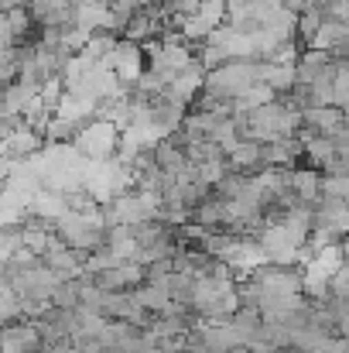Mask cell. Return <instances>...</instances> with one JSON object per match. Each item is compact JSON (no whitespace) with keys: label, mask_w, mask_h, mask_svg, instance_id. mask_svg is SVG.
I'll return each mask as SVG.
<instances>
[{"label":"cell","mask_w":349,"mask_h":353,"mask_svg":"<svg viewBox=\"0 0 349 353\" xmlns=\"http://www.w3.org/2000/svg\"><path fill=\"white\" fill-rule=\"evenodd\" d=\"M349 175H319V196L322 199H346Z\"/></svg>","instance_id":"obj_10"},{"label":"cell","mask_w":349,"mask_h":353,"mask_svg":"<svg viewBox=\"0 0 349 353\" xmlns=\"http://www.w3.org/2000/svg\"><path fill=\"white\" fill-rule=\"evenodd\" d=\"M260 161L264 165H274V168H298V161H302V141L295 134L291 137L267 141V144H260Z\"/></svg>","instance_id":"obj_6"},{"label":"cell","mask_w":349,"mask_h":353,"mask_svg":"<svg viewBox=\"0 0 349 353\" xmlns=\"http://www.w3.org/2000/svg\"><path fill=\"white\" fill-rule=\"evenodd\" d=\"M93 281H96V288H103V292H130V288H137V285L144 281V264H137V261H120L114 268L96 271Z\"/></svg>","instance_id":"obj_4"},{"label":"cell","mask_w":349,"mask_h":353,"mask_svg":"<svg viewBox=\"0 0 349 353\" xmlns=\"http://www.w3.org/2000/svg\"><path fill=\"white\" fill-rule=\"evenodd\" d=\"M308 45H312V48H322V52H329L332 59H346V45H349V28H346V21H332V17H322Z\"/></svg>","instance_id":"obj_5"},{"label":"cell","mask_w":349,"mask_h":353,"mask_svg":"<svg viewBox=\"0 0 349 353\" xmlns=\"http://www.w3.org/2000/svg\"><path fill=\"white\" fill-rule=\"evenodd\" d=\"M274 353H298L295 347H284V350H274Z\"/></svg>","instance_id":"obj_11"},{"label":"cell","mask_w":349,"mask_h":353,"mask_svg":"<svg viewBox=\"0 0 349 353\" xmlns=\"http://www.w3.org/2000/svg\"><path fill=\"white\" fill-rule=\"evenodd\" d=\"M260 83L271 86L277 97L288 93L295 86V65H281V62H260Z\"/></svg>","instance_id":"obj_9"},{"label":"cell","mask_w":349,"mask_h":353,"mask_svg":"<svg viewBox=\"0 0 349 353\" xmlns=\"http://www.w3.org/2000/svg\"><path fill=\"white\" fill-rule=\"evenodd\" d=\"M100 312H103L107 319H123V323H130V326H137V330H144L147 319H151V312L140 309V302L134 299V292H103Z\"/></svg>","instance_id":"obj_3"},{"label":"cell","mask_w":349,"mask_h":353,"mask_svg":"<svg viewBox=\"0 0 349 353\" xmlns=\"http://www.w3.org/2000/svg\"><path fill=\"white\" fill-rule=\"evenodd\" d=\"M236 130H240V137L257 141V144H267V141H277V137H291L298 130V110H291L281 97H274L271 103H260L257 110L243 114L236 120Z\"/></svg>","instance_id":"obj_1"},{"label":"cell","mask_w":349,"mask_h":353,"mask_svg":"<svg viewBox=\"0 0 349 353\" xmlns=\"http://www.w3.org/2000/svg\"><path fill=\"white\" fill-rule=\"evenodd\" d=\"M69 144L86 161H107V158H116V151H120V130L114 123H107V120L93 117L72 134Z\"/></svg>","instance_id":"obj_2"},{"label":"cell","mask_w":349,"mask_h":353,"mask_svg":"<svg viewBox=\"0 0 349 353\" xmlns=\"http://www.w3.org/2000/svg\"><path fill=\"white\" fill-rule=\"evenodd\" d=\"M298 123L308 127L312 134L332 137L339 127H346V110H339V107H305V110L298 114Z\"/></svg>","instance_id":"obj_7"},{"label":"cell","mask_w":349,"mask_h":353,"mask_svg":"<svg viewBox=\"0 0 349 353\" xmlns=\"http://www.w3.org/2000/svg\"><path fill=\"white\" fill-rule=\"evenodd\" d=\"M226 165H230L233 172H243V175L260 172V168H264V161H260V144H257V141H246V137H236V144L226 151Z\"/></svg>","instance_id":"obj_8"}]
</instances>
